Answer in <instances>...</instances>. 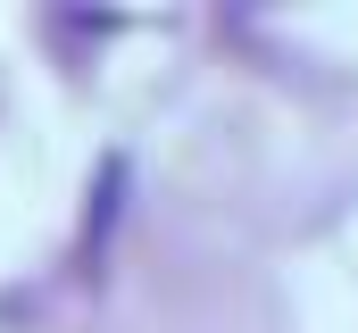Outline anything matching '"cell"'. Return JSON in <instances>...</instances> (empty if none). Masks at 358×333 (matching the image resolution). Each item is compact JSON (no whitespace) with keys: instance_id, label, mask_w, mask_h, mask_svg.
I'll return each instance as SVG.
<instances>
[]
</instances>
